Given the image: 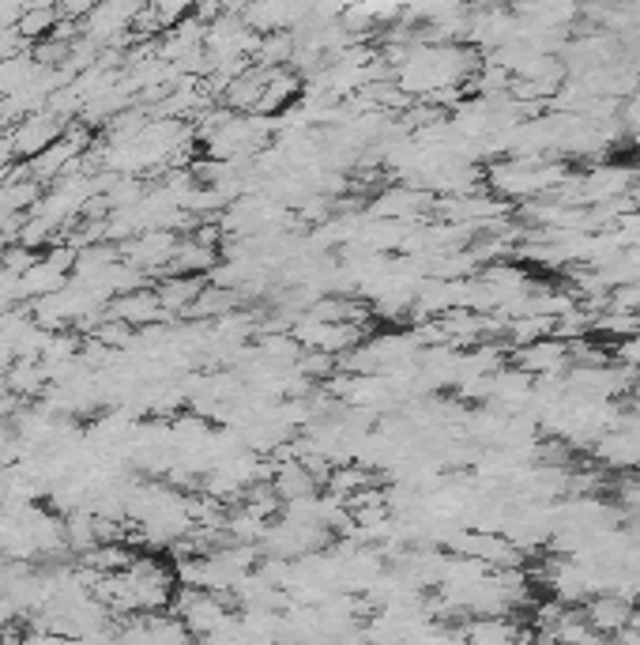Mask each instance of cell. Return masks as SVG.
<instances>
[{
	"mask_svg": "<svg viewBox=\"0 0 640 645\" xmlns=\"http://www.w3.org/2000/svg\"><path fill=\"white\" fill-rule=\"evenodd\" d=\"M302 79L294 76L291 68H275V72H264V95H260V106L257 114L260 118H283L286 110L302 98Z\"/></svg>",
	"mask_w": 640,
	"mask_h": 645,
	"instance_id": "30bf717a",
	"label": "cell"
},
{
	"mask_svg": "<svg viewBox=\"0 0 640 645\" xmlns=\"http://www.w3.org/2000/svg\"><path fill=\"white\" fill-rule=\"evenodd\" d=\"M4 381H8V393H12V397L31 400L46 389L50 378H46V370H42L39 358H15V363L4 370Z\"/></svg>",
	"mask_w": 640,
	"mask_h": 645,
	"instance_id": "5bb4252c",
	"label": "cell"
},
{
	"mask_svg": "<svg viewBox=\"0 0 640 645\" xmlns=\"http://www.w3.org/2000/svg\"><path fill=\"white\" fill-rule=\"evenodd\" d=\"M592 450L603 469H615V472L640 469V434H633L629 427L626 430L618 427V430H610V434H603Z\"/></svg>",
	"mask_w": 640,
	"mask_h": 645,
	"instance_id": "9c48e42d",
	"label": "cell"
},
{
	"mask_svg": "<svg viewBox=\"0 0 640 645\" xmlns=\"http://www.w3.org/2000/svg\"><path fill=\"white\" fill-rule=\"evenodd\" d=\"M132 562H137V555L124 548V544H98L95 551L84 555V567L95 570V573H102V578H106V573H124L132 567Z\"/></svg>",
	"mask_w": 640,
	"mask_h": 645,
	"instance_id": "ac0fdd59",
	"label": "cell"
},
{
	"mask_svg": "<svg viewBox=\"0 0 640 645\" xmlns=\"http://www.w3.org/2000/svg\"><path fill=\"white\" fill-rule=\"evenodd\" d=\"M467 645H531V634L512 615H490V620H467L464 626Z\"/></svg>",
	"mask_w": 640,
	"mask_h": 645,
	"instance_id": "ba28073f",
	"label": "cell"
},
{
	"mask_svg": "<svg viewBox=\"0 0 640 645\" xmlns=\"http://www.w3.org/2000/svg\"><path fill=\"white\" fill-rule=\"evenodd\" d=\"M57 20L61 15L53 4H23V15H20V23H15V31H20V39L26 46H39V42H46L53 34Z\"/></svg>",
	"mask_w": 640,
	"mask_h": 645,
	"instance_id": "2e32d148",
	"label": "cell"
},
{
	"mask_svg": "<svg viewBox=\"0 0 640 645\" xmlns=\"http://www.w3.org/2000/svg\"><path fill=\"white\" fill-rule=\"evenodd\" d=\"M34 76H39V65H34L31 50L20 53V57L0 61V98H12L15 92H23Z\"/></svg>",
	"mask_w": 640,
	"mask_h": 645,
	"instance_id": "e0dca14e",
	"label": "cell"
},
{
	"mask_svg": "<svg viewBox=\"0 0 640 645\" xmlns=\"http://www.w3.org/2000/svg\"><path fill=\"white\" fill-rule=\"evenodd\" d=\"M437 208V196L426 190H414V185L395 182L389 190H381L369 201V215L373 219H392V223H426Z\"/></svg>",
	"mask_w": 640,
	"mask_h": 645,
	"instance_id": "277c9868",
	"label": "cell"
},
{
	"mask_svg": "<svg viewBox=\"0 0 640 645\" xmlns=\"http://www.w3.org/2000/svg\"><path fill=\"white\" fill-rule=\"evenodd\" d=\"M610 358H615L618 366H626L629 374H640V333L629 340H618V344L610 347Z\"/></svg>",
	"mask_w": 640,
	"mask_h": 645,
	"instance_id": "d6986e66",
	"label": "cell"
},
{
	"mask_svg": "<svg viewBox=\"0 0 640 645\" xmlns=\"http://www.w3.org/2000/svg\"><path fill=\"white\" fill-rule=\"evenodd\" d=\"M241 307H246V294L241 291H223V287L207 283L200 291V299L188 307L185 321H207V325H215V321L230 318V313H238Z\"/></svg>",
	"mask_w": 640,
	"mask_h": 645,
	"instance_id": "8fae6325",
	"label": "cell"
},
{
	"mask_svg": "<svg viewBox=\"0 0 640 645\" xmlns=\"http://www.w3.org/2000/svg\"><path fill=\"white\" fill-rule=\"evenodd\" d=\"M570 174L573 170L565 159H493L482 166V190L512 208V204L543 201Z\"/></svg>",
	"mask_w": 640,
	"mask_h": 645,
	"instance_id": "6da1fadb",
	"label": "cell"
},
{
	"mask_svg": "<svg viewBox=\"0 0 640 645\" xmlns=\"http://www.w3.org/2000/svg\"><path fill=\"white\" fill-rule=\"evenodd\" d=\"M110 318L124 321V325L140 333V329L159 325V321L166 318V310H162L155 287H140V291H132V294H117L110 302Z\"/></svg>",
	"mask_w": 640,
	"mask_h": 645,
	"instance_id": "52a82bcc",
	"label": "cell"
},
{
	"mask_svg": "<svg viewBox=\"0 0 640 645\" xmlns=\"http://www.w3.org/2000/svg\"><path fill=\"white\" fill-rule=\"evenodd\" d=\"M576 645H621L618 638H607V634H588V638H581V642H576Z\"/></svg>",
	"mask_w": 640,
	"mask_h": 645,
	"instance_id": "44dd1931",
	"label": "cell"
},
{
	"mask_svg": "<svg viewBox=\"0 0 640 645\" xmlns=\"http://www.w3.org/2000/svg\"><path fill=\"white\" fill-rule=\"evenodd\" d=\"M610 307L626 310V313H637V318H640V280L629 283V287H618V291L610 294Z\"/></svg>",
	"mask_w": 640,
	"mask_h": 645,
	"instance_id": "ffe728a7",
	"label": "cell"
},
{
	"mask_svg": "<svg viewBox=\"0 0 640 645\" xmlns=\"http://www.w3.org/2000/svg\"><path fill=\"white\" fill-rule=\"evenodd\" d=\"M584 620L595 634H607V638H618V634H626L629 626H633V612H637V600L629 596H618V593H599V596H588L581 604Z\"/></svg>",
	"mask_w": 640,
	"mask_h": 645,
	"instance_id": "5b68a950",
	"label": "cell"
},
{
	"mask_svg": "<svg viewBox=\"0 0 640 645\" xmlns=\"http://www.w3.org/2000/svg\"><path fill=\"white\" fill-rule=\"evenodd\" d=\"M68 287V276L53 272L46 261L31 265L26 272L20 276V302H39V299H50V294L65 291Z\"/></svg>",
	"mask_w": 640,
	"mask_h": 645,
	"instance_id": "9a60e30c",
	"label": "cell"
},
{
	"mask_svg": "<svg viewBox=\"0 0 640 645\" xmlns=\"http://www.w3.org/2000/svg\"><path fill=\"white\" fill-rule=\"evenodd\" d=\"M223 254L211 246H200L196 238H182L174 249V261H170V276H211L219 268Z\"/></svg>",
	"mask_w": 640,
	"mask_h": 645,
	"instance_id": "7c38bea8",
	"label": "cell"
},
{
	"mask_svg": "<svg viewBox=\"0 0 640 645\" xmlns=\"http://www.w3.org/2000/svg\"><path fill=\"white\" fill-rule=\"evenodd\" d=\"M509 363L520 366V370L531 374V378L565 374V370H570V347H565L557 336H546V340H539V344H528V347H517V352H509Z\"/></svg>",
	"mask_w": 640,
	"mask_h": 645,
	"instance_id": "8992f818",
	"label": "cell"
},
{
	"mask_svg": "<svg viewBox=\"0 0 640 645\" xmlns=\"http://www.w3.org/2000/svg\"><path fill=\"white\" fill-rule=\"evenodd\" d=\"M207 287L204 276H166V280L155 283V294L162 302V310H166V318H174V313H188L196 299H200V291Z\"/></svg>",
	"mask_w": 640,
	"mask_h": 645,
	"instance_id": "4fadbf2b",
	"label": "cell"
},
{
	"mask_svg": "<svg viewBox=\"0 0 640 645\" xmlns=\"http://www.w3.org/2000/svg\"><path fill=\"white\" fill-rule=\"evenodd\" d=\"M174 615L182 620V626L188 634H196V638H207V634H215L223 623H227L230 615V604L227 596H215V593H204V589H182L177 585L174 593Z\"/></svg>",
	"mask_w": 640,
	"mask_h": 645,
	"instance_id": "7a4b0ae2",
	"label": "cell"
},
{
	"mask_svg": "<svg viewBox=\"0 0 640 645\" xmlns=\"http://www.w3.org/2000/svg\"><path fill=\"white\" fill-rule=\"evenodd\" d=\"M637 174H640V163H637Z\"/></svg>",
	"mask_w": 640,
	"mask_h": 645,
	"instance_id": "7402d4cb",
	"label": "cell"
},
{
	"mask_svg": "<svg viewBox=\"0 0 640 645\" xmlns=\"http://www.w3.org/2000/svg\"><path fill=\"white\" fill-rule=\"evenodd\" d=\"M68 121H61L57 114L42 110V114H31V118H23L15 129L4 132L8 140V151H12L15 163H31V159H39L42 151H50L53 143L65 137Z\"/></svg>",
	"mask_w": 640,
	"mask_h": 645,
	"instance_id": "3957f363",
	"label": "cell"
}]
</instances>
